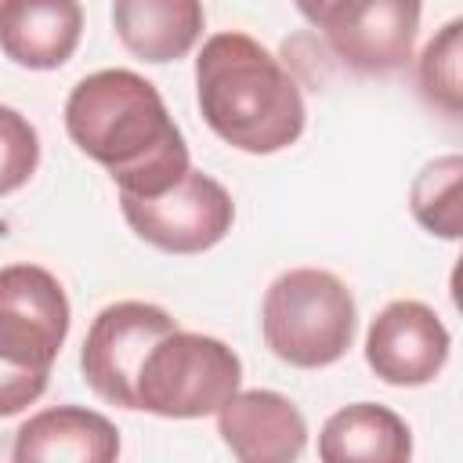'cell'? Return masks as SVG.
Here are the masks:
<instances>
[{
    "label": "cell",
    "instance_id": "obj_1",
    "mask_svg": "<svg viewBox=\"0 0 463 463\" xmlns=\"http://www.w3.org/2000/svg\"><path fill=\"white\" fill-rule=\"evenodd\" d=\"M72 145L101 163L119 195H159L188 174V145L156 83L130 69L83 76L65 98Z\"/></svg>",
    "mask_w": 463,
    "mask_h": 463
},
{
    "label": "cell",
    "instance_id": "obj_2",
    "mask_svg": "<svg viewBox=\"0 0 463 463\" xmlns=\"http://www.w3.org/2000/svg\"><path fill=\"white\" fill-rule=\"evenodd\" d=\"M195 98L206 127L232 148L271 156L304 134V94L286 65L246 33H213L195 58Z\"/></svg>",
    "mask_w": 463,
    "mask_h": 463
},
{
    "label": "cell",
    "instance_id": "obj_3",
    "mask_svg": "<svg viewBox=\"0 0 463 463\" xmlns=\"http://www.w3.org/2000/svg\"><path fill=\"white\" fill-rule=\"evenodd\" d=\"M69 318V297L47 268H0V416L22 412L47 391Z\"/></svg>",
    "mask_w": 463,
    "mask_h": 463
},
{
    "label": "cell",
    "instance_id": "obj_4",
    "mask_svg": "<svg viewBox=\"0 0 463 463\" xmlns=\"http://www.w3.org/2000/svg\"><path fill=\"white\" fill-rule=\"evenodd\" d=\"M354 297L326 268L282 271L260 304L264 344L293 369H326L340 362L354 340Z\"/></svg>",
    "mask_w": 463,
    "mask_h": 463
},
{
    "label": "cell",
    "instance_id": "obj_5",
    "mask_svg": "<svg viewBox=\"0 0 463 463\" xmlns=\"http://www.w3.org/2000/svg\"><path fill=\"white\" fill-rule=\"evenodd\" d=\"M242 383L239 354L206 333L174 329L152 344L137 369L134 398L141 412L163 420L213 416Z\"/></svg>",
    "mask_w": 463,
    "mask_h": 463
},
{
    "label": "cell",
    "instance_id": "obj_6",
    "mask_svg": "<svg viewBox=\"0 0 463 463\" xmlns=\"http://www.w3.org/2000/svg\"><path fill=\"white\" fill-rule=\"evenodd\" d=\"M119 210L134 235L163 253H203L217 246L235 221L228 188L192 166L159 195H119Z\"/></svg>",
    "mask_w": 463,
    "mask_h": 463
},
{
    "label": "cell",
    "instance_id": "obj_7",
    "mask_svg": "<svg viewBox=\"0 0 463 463\" xmlns=\"http://www.w3.org/2000/svg\"><path fill=\"white\" fill-rule=\"evenodd\" d=\"M174 329H177V322L159 304L116 300V304L101 307L94 315L83 351H80L83 380L90 383V391L101 402L119 405V409H137V398H134L137 369H141L145 354L152 351V344Z\"/></svg>",
    "mask_w": 463,
    "mask_h": 463
},
{
    "label": "cell",
    "instance_id": "obj_8",
    "mask_svg": "<svg viewBox=\"0 0 463 463\" xmlns=\"http://www.w3.org/2000/svg\"><path fill=\"white\" fill-rule=\"evenodd\" d=\"M423 0H333L318 25L329 51L362 76H387L409 65Z\"/></svg>",
    "mask_w": 463,
    "mask_h": 463
},
{
    "label": "cell",
    "instance_id": "obj_9",
    "mask_svg": "<svg viewBox=\"0 0 463 463\" xmlns=\"http://www.w3.org/2000/svg\"><path fill=\"white\" fill-rule=\"evenodd\" d=\"M452 336L434 307L391 300L365 333V362L391 387H423L449 362Z\"/></svg>",
    "mask_w": 463,
    "mask_h": 463
},
{
    "label": "cell",
    "instance_id": "obj_10",
    "mask_svg": "<svg viewBox=\"0 0 463 463\" xmlns=\"http://www.w3.org/2000/svg\"><path fill=\"white\" fill-rule=\"evenodd\" d=\"M217 434L242 463H289L307 445V420L286 394L257 387L217 409Z\"/></svg>",
    "mask_w": 463,
    "mask_h": 463
},
{
    "label": "cell",
    "instance_id": "obj_11",
    "mask_svg": "<svg viewBox=\"0 0 463 463\" xmlns=\"http://www.w3.org/2000/svg\"><path fill=\"white\" fill-rule=\"evenodd\" d=\"M83 36L80 0H0V51L22 69L65 65Z\"/></svg>",
    "mask_w": 463,
    "mask_h": 463
},
{
    "label": "cell",
    "instance_id": "obj_12",
    "mask_svg": "<svg viewBox=\"0 0 463 463\" xmlns=\"http://www.w3.org/2000/svg\"><path fill=\"white\" fill-rule=\"evenodd\" d=\"M119 456V430L94 409L83 405H54L29 416L18 434L11 459H72V463H112Z\"/></svg>",
    "mask_w": 463,
    "mask_h": 463
},
{
    "label": "cell",
    "instance_id": "obj_13",
    "mask_svg": "<svg viewBox=\"0 0 463 463\" xmlns=\"http://www.w3.org/2000/svg\"><path fill=\"white\" fill-rule=\"evenodd\" d=\"M112 25L119 43L152 65L184 58L203 29V0H112Z\"/></svg>",
    "mask_w": 463,
    "mask_h": 463
},
{
    "label": "cell",
    "instance_id": "obj_14",
    "mask_svg": "<svg viewBox=\"0 0 463 463\" xmlns=\"http://www.w3.org/2000/svg\"><path fill=\"white\" fill-rule=\"evenodd\" d=\"M318 456L326 463H405L412 456V434L394 409L354 402L326 420L318 434Z\"/></svg>",
    "mask_w": 463,
    "mask_h": 463
},
{
    "label": "cell",
    "instance_id": "obj_15",
    "mask_svg": "<svg viewBox=\"0 0 463 463\" xmlns=\"http://www.w3.org/2000/svg\"><path fill=\"white\" fill-rule=\"evenodd\" d=\"M459 156H441L412 181V217L441 239H459Z\"/></svg>",
    "mask_w": 463,
    "mask_h": 463
},
{
    "label": "cell",
    "instance_id": "obj_16",
    "mask_svg": "<svg viewBox=\"0 0 463 463\" xmlns=\"http://www.w3.org/2000/svg\"><path fill=\"white\" fill-rule=\"evenodd\" d=\"M459 18H452L420 58V87L430 105L445 109L449 116L459 112Z\"/></svg>",
    "mask_w": 463,
    "mask_h": 463
},
{
    "label": "cell",
    "instance_id": "obj_17",
    "mask_svg": "<svg viewBox=\"0 0 463 463\" xmlns=\"http://www.w3.org/2000/svg\"><path fill=\"white\" fill-rule=\"evenodd\" d=\"M40 166L36 127L11 105H0V195L18 192Z\"/></svg>",
    "mask_w": 463,
    "mask_h": 463
},
{
    "label": "cell",
    "instance_id": "obj_18",
    "mask_svg": "<svg viewBox=\"0 0 463 463\" xmlns=\"http://www.w3.org/2000/svg\"><path fill=\"white\" fill-rule=\"evenodd\" d=\"M293 4H297V11H300V14H304V18L311 22V25H318L322 11H326V7L333 4V0H293Z\"/></svg>",
    "mask_w": 463,
    "mask_h": 463
}]
</instances>
